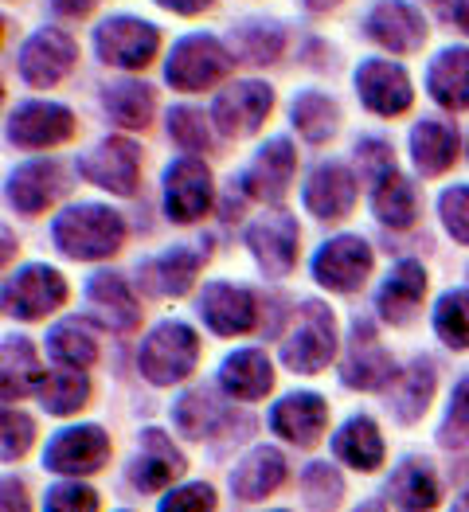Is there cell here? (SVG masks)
I'll return each mask as SVG.
<instances>
[{"instance_id":"1","label":"cell","mask_w":469,"mask_h":512,"mask_svg":"<svg viewBox=\"0 0 469 512\" xmlns=\"http://www.w3.org/2000/svg\"><path fill=\"white\" fill-rule=\"evenodd\" d=\"M126 219L106 204H71L51 219V243L71 262H102L126 247Z\"/></svg>"},{"instance_id":"2","label":"cell","mask_w":469,"mask_h":512,"mask_svg":"<svg viewBox=\"0 0 469 512\" xmlns=\"http://www.w3.org/2000/svg\"><path fill=\"white\" fill-rule=\"evenodd\" d=\"M200 364V337L184 321H161L137 348V372L153 387L184 384Z\"/></svg>"},{"instance_id":"3","label":"cell","mask_w":469,"mask_h":512,"mask_svg":"<svg viewBox=\"0 0 469 512\" xmlns=\"http://www.w3.org/2000/svg\"><path fill=\"white\" fill-rule=\"evenodd\" d=\"M337 348H341V337H337L333 309L325 301H301L294 329L282 341V364L294 376H317L337 360Z\"/></svg>"},{"instance_id":"4","label":"cell","mask_w":469,"mask_h":512,"mask_svg":"<svg viewBox=\"0 0 469 512\" xmlns=\"http://www.w3.org/2000/svg\"><path fill=\"white\" fill-rule=\"evenodd\" d=\"M235 63L239 59L231 55V47L223 40L192 32V36H180L172 43L169 59H165V83L180 94H200V90L223 83L235 71Z\"/></svg>"},{"instance_id":"5","label":"cell","mask_w":469,"mask_h":512,"mask_svg":"<svg viewBox=\"0 0 469 512\" xmlns=\"http://www.w3.org/2000/svg\"><path fill=\"white\" fill-rule=\"evenodd\" d=\"M67 298H71L67 278L47 262H32V266L12 270L4 290H0L4 317H12V321H43V317L59 313L67 305Z\"/></svg>"},{"instance_id":"6","label":"cell","mask_w":469,"mask_h":512,"mask_svg":"<svg viewBox=\"0 0 469 512\" xmlns=\"http://www.w3.org/2000/svg\"><path fill=\"white\" fill-rule=\"evenodd\" d=\"M94 55L114 71H145L161 55V32L141 16H110L94 28Z\"/></svg>"},{"instance_id":"7","label":"cell","mask_w":469,"mask_h":512,"mask_svg":"<svg viewBox=\"0 0 469 512\" xmlns=\"http://www.w3.org/2000/svg\"><path fill=\"white\" fill-rule=\"evenodd\" d=\"M372 266H376V251L368 239L360 235H333L317 247V255L309 262L313 270V282L329 294H356L364 290V282L372 278Z\"/></svg>"},{"instance_id":"8","label":"cell","mask_w":469,"mask_h":512,"mask_svg":"<svg viewBox=\"0 0 469 512\" xmlns=\"http://www.w3.org/2000/svg\"><path fill=\"white\" fill-rule=\"evenodd\" d=\"M75 129H79V122H75L71 106L47 102V98H28V102L8 110L4 137H8V145L24 149V153H40V149H55V145L71 141Z\"/></svg>"},{"instance_id":"9","label":"cell","mask_w":469,"mask_h":512,"mask_svg":"<svg viewBox=\"0 0 469 512\" xmlns=\"http://www.w3.org/2000/svg\"><path fill=\"white\" fill-rule=\"evenodd\" d=\"M79 63V43L71 40L63 28H36L16 51V71L24 86L32 90H51L59 86Z\"/></svg>"},{"instance_id":"10","label":"cell","mask_w":469,"mask_h":512,"mask_svg":"<svg viewBox=\"0 0 469 512\" xmlns=\"http://www.w3.org/2000/svg\"><path fill=\"white\" fill-rule=\"evenodd\" d=\"M215 176L200 153H184L165 169V215L172 223H196L212 212Z\"/></svg>"},{"instance_id":"11","label":"cell","mask_w":469,"mask_h":512,"mask_svg":"<svg viewBox=\"0 0 469 512\" xmlns=\"http://www.w3.org/2000/svg\"><path fill=\"white\" fill-rule=\"evenodd\" d=\"M114 446L110 434L94 423L79 427H63L43 450V470L59 473V477H90V473L106 470Z\"/></svg>"},{"instance_id":"12","label":"cell","mask_w":469,"mask_h":512,"mask_svg":"<svg viewBox=\"0 0 469 512\" xmlns=\"http://www.w3.org/2000/svg\"><path fill=\"white\" fill-rule=\"evenodd\" d=\"M75 169L86 184L110 196H133L141 184V149L129 137H106L75 161Z\"/></svg>"},{"instance_id":"13","label":"cell","mask_w":469,"mask_h":512,"mask_svg":"<svg viewBox=\"0 0 469 512\" xmlns=\"http://www.w3.org/2000/svg\"><path fill=\"white\" fill-rule=\"evenodd\" d=\"M278 94L270 83H258V79H243V83L223 86L212 102V122L223 137H251L262 129V122L270 118Z\"/></svg>"},{"instance_id":"14","label":"cell","mask_w":469,"mask_h":512,"mask_svg":"<svg viewBox=\"0 0 469 512\" xmlns=\"http://www.w3.org/2000/svg\"><path fill=\"white\" fill-rule=\"evenodd\" d=\"M247 251L266 278H290L298 266L301 227L294 215L270 212L247 227Z\"/></svg>"},{"instance_id":"15","label":"cell","mask_w":469,"mask_h":512,"mask_svg":"<svg viewBox=\"0 0 469 512\" xmlns=\"http://www.w3.org/2000/svg\"><path fill=\"white\" fill-rule=\"evenodd\" d=\"M196 313L215 337H247L258 329V294L235 282H208L196 298Z\"/></svg>"},{"instance_id":"16","label":"cell","mask_w":469,"mask_h":512,"mask_svg":"<svg viewBox=\"0 0 469 512\" xmlns=\"http://www.w3.org/2000/svg\"><path fill=\"white\" fill-rule=\"evenodd\" d=\"M294 172H298V149L290 145V137H270L239 176V192L258 204H282L294 184Z\"/></svg>"},{"instance_id":"17","label":"cell","mask_w":469,"mask_h":512,"mask_svg":"<svg viewBox=\"0 0 469 512\" xmlns=\"http://www.w3.org/2000/svg\"><path fill=\"white\" fill-rule=\"evenodd\" d=\"M356 83V94L364 102V110L380 114V118H403L415 102V86H411V75L391 63V59H364L352 75Z\"/></svg>"},{"instance_id":"18","label":"cell","mask_w":469,"mask_h":512,"mask_svg":"<svg viewBox=\"0 0 469 512\" xmlns=\"http://www.w3.org/2000/svg\"><path fill=\"white\" fill-rule=\"evenodd\" d=\"M356 196H360V176L344 161H321L317 169L309 172L305 188H301L305 212L313 219H321V223L348 219L352 208H356Z\"/></svg>"},{"instance_id":"19","label":"cell","mask_w":469,"mask_h":512,"mask_svg":"<svg viewBox=\"0 0 469 512\" xmlns=\"http://www.w3.org/2000/svg\"><path fill=\"white\" fill-rule=\"evenodd\" d=\"M364 36L372 43H380L391 55H415V51H423L430 28L415 4H407V0H380L364 16Z\"/></svg>"},{"instance_id":"20","label":"cell","mask_w":469,"mask_h":512,"mask_svg":"<svg viewBox=\"0 0 469 512\" xmlns=\"http://www.w3.org/2000/svg\"><path fill=\"white\" fill-rule=\"evenodd\" d=\"M188 470V458L172 446V438L165 430L145 427L137 438V454L129 462V485L137 493H161L169 489L176 477H184Z\"/></svg>"},{"instance_id":"21","label":"cell","mask_w":469,"mask_h":512,"mask_svg":"<svg viewBox=\"0 0 469 512\" xmlns=\"http://www.w3.org/2000/svg\"><path fill=\"white\" fill-rule=\"evenodd\" d=\"M325 427H329V403L317 395V391H294V395H282L274 407H270V430L298 446V450H309L325 438Z\"/></svg>"},{"instance_id":"22","label":"cell","mask_w":469,"mask_h":512,"mask_svg":"<svg viewBox=\"0 0 469 512\" xmlns=\"http://www.w3.org/2000/svg\"><path fill=\"white\" fill-rule=\"evenodd\" d=\"M204 262H208V255L196 247H169V251L145 258L137 266V282L149 298H184L196 286Z\"/></svg>"},{"instance_id":"23","label":"cell","mask_w":469,"mask_h":512,"mask_svg":"<svg viewBox=\"0 0 469 512\" xmlns=\"http://www.w3.org/2000/svg\"><path fill=\"white\" fill-rule=\"evenodd\" d=\"M67 192V176L55 161H24L8 172L4 200L16 215H43Z\"/></svg>"},{"instance_id":"24","label":"cell","mask_w":469,"mask_h":512,"mask_svg":"<svg viewBox=\"0 0 469 512\" xmlns=\"http://www.w3.org/2000/svg\"><path fill=\"white\" fill-rule=\"evenodd\" d=\"M395 376H399L395 372V356L387 348H380L372 321L356 317V325H352V352H348V360H344L341 368V384L352 387V391H380Z\"/></svg>"},{"instance_id":"25","label":"cell","mask_w":469,"mask_h":512,"mask_svg":"<svg viewBox=\"0 0 469 512\" xmlns=\"http://www.w3.org/2000/svg\"><path fill=\"white\" fill-rule=\"evenodd\" d=\"M427 298V270L415 258H399L376 290V309L387 325H411Z\"/></svg>"},{"instance_id":"26","label":"cell","mask_w":469,"mask_h":512,"mask_svg":"<svg viewBox=\"0 0 469 512\" xmlns=\"http://www.w3.org/2000/svg\"><path fill=\"white\" fill-rule=\"evenodd\" d=\"M86 301L94 305V313H98V321L110 329V333H137V325H141V301L133 294V286H129L122 274H114V270H98V274H90V282H86Z\"/></svg>"},{"instance_id":"27","label":"cell","mask_w":469,"mask_h":512,"mask_svg":"<svg viewBox=\"0 0 469 512\" xmlns=\"http://www.w3.org/2000/svg\"><path fill=\"white\" fill-rule=\"evenodd\" d=\"M290 477V462L282 450L274 446H255L235 470H231V493L243 505H262L266 497H274Z\"/></svg>"},{"instance_id":"28","label":"cell","mask_w":469,"mask_h":512,"mask_svg":"<svg viewBox=\"0 0 469 512\" xmlns=\"http://www.w3.org/2000/svg\"><path fill=\"white\" fill-rule=\"evenodd\" d=\"M219 391L239 399V403H258L274 391V364L262 348H235L219 364Z\"/></svg>"},{"instance_id":"29","label":"cell","mask_w":469,"mask_h":512,"mask_svg":"<svg viewBox=\"0 0 469 512\" xmlns=\"http://www.w3.org/2000/svg\"><path fill=\"white\" fill-rule=\"evenodd\" d=\"M434 387H438V368L430 356H415L407 364V372H399L391 384H387V411L399 419V423H419L427 415L430 399H434Z\"/></svg>"},{"instance_id":"30","label":"cell","mask_w":469,"mask_h":512,"mask_svg":"<svg viewBox=\"0 0 469 512\" xmlns=\"http://www.w3.org/2000/svg\"><path fill=\"white\" fill-rule=\"evenodd\" d=\"M333 454H337L341 466H348V470H356V473L380 470L387 458V442H384V434H380V427H376V419H372V415H352V419L333 434Z\"/></svg>"},{"instance_id":"31","label":"cell","mask_w":469,"mask_h":512,"mask_svg":"<svg viewBox=\"0 0 469 512\" xmlns=\"http://www.w3.org/2000/svg\"><path fill=\"white\" fill-rule=\"evenodd\" d=\"M407 145H411L415 169L423 172V176H442V172H450L454 161H458V153H462L458 129L450 126V122H442V118H423L419 126L411 129Z\"/></svg>"},{"instance_id":"32","label":"cell","mask_w":469,"mask_h":512,"mask_svg":"<svg viewBox=\"0 0 469 512\" xmlns=\"http://www.w3.org/2000/svg\"><path fill=\"white\" fill-rule=\"evenodd\" d=\"M231 419H235V411L227 403H219L212 387H192L172 403V423L192 442H204V438L219 434Z\"/></svg>"},{"instance_id":"33","label":"cell","mask_w":469,"mask_h":512,"mask_svg":"<svg viewBox=\"0 0 469 512\" xmlns=\"http://www.w3.org/2000/svg\"><path fill=\"white\" fill-rule=\"evenodd\" d=\"M427 94L450 114L469 110V47H446L430 59Z\"/></svg>"},{"instance_id":"34","label":"cell","mask_w":469,"mask_h":512,"mask_svg":"<svg viewBox=\"0 0 469 512\" xmlns=\"http://www.w3.org/2000/svg\"><path fill=\"white\" fill-rule=\"evenodd\" d=\"M419 208H423V196H419V184L403 172H387L384 180L372 184V215L391 227V231H407L419 223Z\"/></svg>"},{"instance_id":"35","label":"cell","mask_w":469,"mask_h":512,"mask_svg":"<svg viewBox=\"0 0 469 512\" xmlns=\"http://www.w3.org/2000/svg\"><path fill=\"white\" fill-rule=\"evenodd\" d=\"M43 376L47 372H43L36 344L28 341V337H4V348H0V391H4V403L36 395Z\"/></svg>"},{"instance_id":"36","label":"cell","mask_w":469,"mask_h":512,"mask_svg":"<svg viewBox=\"0 0 469 512\" xmlns=\"http://www.w3.org/2000/svg\"><path fill=\"white\" fill-rule=\"evenodd\" d=\"M384 497L387 505H395V509H434L442 501V485L430 470V462L407 458L399 470L387 477Z\"/></svg>"},{"instance_id":"37","label":"cell","mask_w":469,"mask_h":512,"mask_svg":"<svg viewBox=\"0 0 469 512\" xmlns=\"http://www.w3.org/2000/svg\"><path fill=\"white\" fill-rule=\"evenodd\" d=\"M102 110L110 114V122L122 129H149L157 114V94L149 83L137 79H118V83L102 86Z\"/></svg>"},{"instance_id":"38","label":"cell","mask_w":469,"mask_h":512,"mask_svg":"<svg viewBox=\"0 0 469 512\" xmlns=\"http://www.w3.org/2000/svg\"><path fill=\"white\" fill-rule=\"evenodd\" d=\"M47 356L63 368H94L98 356H102V344H98V333L86 317H67L59 325H51L47 333Z\"/></svg>"},{"instance_id":"39","label":"cell","mask_w":469,"mask_h":512,"mask_svg":"<svg viewBox=\"0 0 469 512\" xmlns=\"http://www.w3.org/2000/svg\"><path fill=\"white\" fill-rule=\"evenodd\" d=\"M290 126L298 129L301 141L325 145L341 129V106L321 90H301L298 98L290 102Z\"/></svg>"},{"instance_id":"40","label":"cell","mask_w":469,"mask_h":512,"mask_svg":"<svg viewBox=\"0 0 469 512\" xmlns=\"http://www.w3.org/2000/svg\"><path fill=\"white\" fill-rule=\"evenodd\" d=\"M227 47H231V55H235L239 63H247V67H270V63H278L282 51H286V32H282L278 24H266V20H247V24L231 28Z\"/></svg>"},{"instance_id":"41","label":"cell","mask_w":469,"mask_h":512,"mask_svg":"<svg viewBox=\"0 0 469 512\" xmlns=\"http://www.w3.org/2000/svg\"><path fill=\"white\" fill-rule=\"evenodd\" d=\"M36 395H40V407L47 415L67 419V415H79L86 403H90L94 387H90L83 368H63V364H59V372H47V376H43V384Z\"/></svg>"},{"instance_id":"42","label":"cell","mask_w":469,"mask_h":512,"mask_svg":"<svg viewBox=\"0 0 469 512\" xmlns=\"http://www.w3.org/2000/svg\"><path fill=\"white\" fill-rule=\"evenodd\" d=\"M434 333L438 341L454 352H469V286L446 290L434 305Z\"/></svg>"},{"instance_id":"43","label":"cell","mask_w":469,"mask_h":512,"mask_svg":"<svg viewBox=\"0 0 469 512\" xmlns=\"http://www.w3.org/2000/svg\"><path fill=\"white\" fill-rule=\"evenodd\" d=\"M301 497L309 509H337L344 497V477L329 462H309L298 477Z\"/></svg>"},{"instance_id":"44","label":"cell","mask_w":469,"mask_h":512,"mask_svg":"<svg viewBox=\"0 0 469 512\" xmlns=\"http://www.w3.org/2000/svg\"><path fill=\"white\" fill-rule=\"evenodd\" d=\"M212 118L192 106H172L169 110V137L184 153H208L212 149Z\"/></svg>"},{"instance_id":"45","label":"cell","mask_w":469,"mask_h":512,"mask_svg":"<svg viewBox=\"0 0 469 512\" xmlns=\"http://www.w3.org/2000/svg\"><path fill=\"white\" fill-rule=\"evenodd\" d=\"M438 446H446V450L469 446V376L458 380L450 391V403H446V415L438 427Z\"/></svg>"},{"instance_id":"46","label":"cell","mask_w":469,"mask_h":512,"mask_svg":"<svg viewBox=\"0 0 469 512\" xmlns=\"http://www.w3.org/2000/svg\"><path fill=\"white\" fill-rule=\"evenodd\" d=\"M356 172L360 180L372 188L376 180H384L387 172H395V149L384 137H360L356 141Z\"/></svg>"},{"instance_id":"47","label":"cell","mask_w":469,"mask_h":512,"mask_svg":"<svg viewBox=\"0 0 469 512\" xmlns=\"http://www.w3.org/2000/svg\"><path fill=\"white\" fill-rule=\"evenodd\" d=\"M438 215H442V227L454 243L469 247V184H450L442 196H438Z\"/></svg>"},{"instance_id":"48","label":"cell","mask_w":469,"mask_h":512,"mask_svg":"<svg viewBox=\"0 0 469 512\" xmlns=\"http://www.w3.org/2000/svg\"><path fill=\"white\" fill-rule=\"evenodd\" d=\"M43 509L51 512H94L98 509V493L83 485L79 477H67V481H59V485H51L47 493H43Z\"/></svg>"},{"instance_id":"49","label":"cell","mask_w":469,"mask_h":512,"mask_svg":"<svg viewBox=\"0 0 469 512\" xmlns=\"http://www.w3.org/2000/svg\"><path fill=\"white\" fill-rule=\"evenodd\" d=\"M36 442V423L24 411H4V438H0V454L4 462H20Z\"/></svg>"},{"instance_id":"50","label":"cell","mask_w":469,"mask_h":512,"mask_svg":"<svg viewBox=\"0 0 469 512\" xmlns=\"http://www.w3.org/2000/svg\"><path fill=\"white\" fill-rule=\"evenodd\" d=\"M219 501H215V489L212 485H204V481H196V485H180V489H169L165 497H161V512H208L215 509Z\"/></svg>"},{"instance_id":"51","label":"cell","mask_w":469,"mask_h":512,"mask_svg":"<svg viewBox=\"0 0 469 512\" xmlns=\"http://www.w3.org/2000/svg\"><path fill=\"white\" fill-rule=\"evenodd\" d=\"M47 4H51V12L63 16V20H83V16H90L102 0H47Z\"/></svg>"},{"instance_id":"52","label":"cell","mask_w":469,"mask_h":512,"mask_svg":"<svg viewBox=\"0 0 469 512\" xmlns=\"http://www.w3.org/2000/svg\"><path fill=\"white\" fill-rule=\"evenodd\" d=\"M157 8H165L172 16H200V12H208L215 0H153Z\"/></svg>"},{"instance_id":"53","label":"cell","mask_w":469,"mask_h":512,"mask_svg":"<svg viewBox=\"0 0 469 512\" xmlns=\"http://www.w3.org/2000/svg\"><path fill=\"white\" fill-rule=\"evenodd\" d=\"M4 509H28V501H24V481L4 477Z\"/></svg>"},{"instance_id":"54","label":"cell","mask_w":469,"mask_h":512,"mask_svg":"<svg viewBox=\"0 0 469 512\" xmlns=\"http://www.w3.org/2000/svg\"><path fill=\"white\" fill-rule=\"evenodd\" d=\"M427 4L442 20H450V24H454V16H458V8H462V0H427Z\"/></svg>"},{"instance_id":"55","label":"cell","mask_w":469,"mask_h":512,"mask_svg":"<svg viewBox=\"0 0 469 512\" xmlns=\"http://www.w3.org/2000/svg\"><path fill=\"white\" fill-rule=\"evenodd\" d=\"M301 4H305L309 12H329V8H337L341 0H301Z\"/></svg>"},{"instance_id":"56","label":"cell","mask_w":469,"mask_h":512,"mask_svg":"<svg viewBox=\"0 0 469 512\" xmlns=\"http://www.w3.org/2000/svg\"><path fill=\"white\" fill-rule=\"evenodd\" d=\"M454 24L469 36V0H462V8H458V16H454Z\"/></svg>"},{"instance_id":"57","label":"cell","mask_w":469,"mask_h":512,"mask_svg":"<svg viewBox=\"0 0 469 512\" xmlns=\"http://www.w3.org/2000/svg\"><path fill=\"white\" fill-rule=\"evenodd\" d=\"M454 509H469V493H466V497H458V501H454Z\"/></svg>"},{"instance_id":"58","label":"cell","mask_w":469,"mask_h":512,"mask_svg":"<svg viewBox=\"0 0 469 512\" xmlns=\"http://www.w3.org/2000/svg\"><path fill=\"white\" fill-rule=\"evenodd\" d=\"M466 157H469V137H466Z\"/></svg>"}]
</instances>
